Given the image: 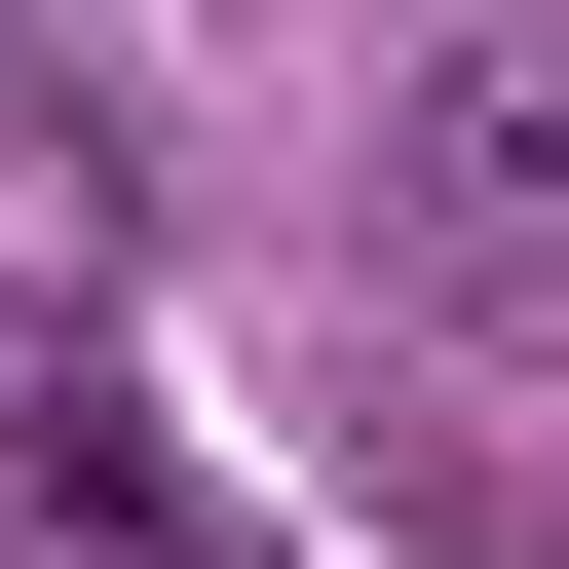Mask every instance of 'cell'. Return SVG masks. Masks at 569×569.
<instances>
[{
    "label": "cell",
    "instance_id": "6da1fadb",
    "mask_svg": "<svg viewBox=\"0 0 569 569\" xmlns=\"http://www.w3.org/2000/svg\"><path fill=\"white\" fill-rule=\"evenodd\" d=\"M342 228L456 380H569V0H418L380 114H342Z\"/></svg>",
    "mask_w": 569,
    "mask_h": 569
}]
</instances>
